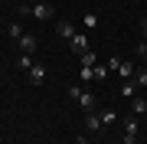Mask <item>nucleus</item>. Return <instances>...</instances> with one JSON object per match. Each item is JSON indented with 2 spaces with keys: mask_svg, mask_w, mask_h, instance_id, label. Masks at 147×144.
<instances>
[{
  "mask_svg": "<svg viewBox=\"0 0 147 144\" xmlns=\"http://www.w3.org/2000/svg\"><path fill=\"white\" fill-rule=\"evenodd\" d=\"M69 98H75V101L85 108V112H95V95H92L88 89H82V85H69Z\"/></svg>",
  "mask_w": 147,
  "mask_h": 144,
  "instance_id": "obj_1",
  "label": "nucleus"
},
{
  "mask_svg": "<svg viewBox=\"0 0 147 144\" xmlns=\"http://www.w3.org/2000/svg\"><path fill=\"white\" fill-rule=\"evenodd\" d=\"M121 124H124V144H137V131H141V121H137V115H127Z\"/></svg>",
  "mask_w": 147,
  "mask_h": 144,
  "instance_id": "obj_2",
  "label": "nucleus"
},
{
  "mask_svg": "<svg viewBox=\"0 0 147 144\" xmlns=\"http://www.w3.org/2000/svg\"><path fill=\"white\" fill-rule=\"evenodd\" d=\"M16 46H20V53H26V56H33V53H36V36H33V33H23V36L20 39H16Z\"/></svg>",
  "mask_w": 147,
  "mask_h": 144,
  "instance_id": "obj_3",
  "label": "nucleus"
},
{
  "mask_svg": "<svg viewBox=\"0 0 147 144\" xmlns=\"http://www.w3.org/2000/svg\"><path fill=\"white\" fill-rule=\"evenodd\" d=\"M69 43H72V53H75V56H85V53L92 49V46H88V36H85V33H75Z\"/></svg>",
  "mask_w": 147,
  "mask_h": 144,
  "instance_id": "obj_4",
  "label": "nucleus"
},
{
  "mask_svg": "<svg viewBox=\"0 0 147 144\" xmlns=\"http://www.w3.org/2000/svg\"><path fill=\"white\" fill-rule=\"evenodd\" d=\"M33 16H39V20H53V16H56V7L53 3H36V7H33Z\"/></svg>",
  "mask_w": 147,
  "mask_h": 144,
  "instance_id": "obj_5",
  "label": "nucleus"
},
{
  "mask_svg": "<svg viewBox=\"0 0 147 144\" xmlns=\"http://www.w3.org/2000/svg\"><path fill=\"white\" fill-rule=\"evenodd\" d=\"M85 128L88 131H105V124H101V115H95V112H85Z\"/></svg>",
  "mask_w": 147,
  "mask_h": 144,
  "instance_id": "obj_6",
  "label": "nucleus"
},
{
  "mask_svg": "<svg viewBox=\"0 0 147 144\" xmlns=\"http://www.w3.org/2000/svg\"><path fill=\"white\" fill-rule=\"evenodd\" d=\"M115 72H121V79H134V72H137V69H134V62H127V59H121Z\"/></svg>",
  "mask_w": 147,
  "mask_h": 144,
  "instance_id": "obj_7",
  "label": "nucleus"
},
{
  "mask_svg": "<svg viewBox=\"0 0 147 144\" xmlns=\"http://www.w3.org/2000/svg\"><path fill=\"white\" fill-rule=\"evenodd\" d=\"M56 33H59L62 39H72V36H75V26H72V23H65V20H59V23H56Z\"/></svg>",
  "mask_w": 147,
  "mask_h": 144,
  "instance_id": "obj_8",
  "label": "nucleus"
},
{
  "mask_svg": "<svg viewBox=\"0 0 147 144\" xmlns=\"http://www.w3.org/2000/svg\"><path fill=\"white\" fill-rule=\"evenodd\" d=\"M42 79H46V66H33L30 69V82L33 85H42Z\"/></svg>",
  "mask_w": 147,
  "mask_h": 144,
  "instance_id": "obj_9",
  "label": "nucleus"
},
{
  "mask_svg": "<svg viewBox=\"0 0 147 144\" xmlns=\"http://www.w3.org/2000/svg\"><path fill=\"white\" fill-rule=\"evenodd\" d=\"M134 92H137V82H134V79H124V85H121V95H124V98H134Z\"/></svg>",
  "mask_w": 147,
  "mask_h": 144,
  "instance_id": "obj_10",
  "label": "nucleus"
},
{
  "mask_svg": "<svg viewBox=\"0 0 147 144\" xmlns=\"http://www.w3.org/2000/svg\"><path fill=\"white\" fill-rule=\"evenodd\" d=\"M115 121H118V112H111V108H105V112H101V124L108 128V124H115Z\"/></svg>",
  "mask_w": 147,
  "mask_h": 144,
  "instance_id": "obj_11",
  "label": "nucleus"
},
{
  "mask_svg": "<svg viewBox=\"0 0 147 144\" xmlns=\"http://www.w3.org/2000/svg\"><path fill=\"white\" fill-rule=\"evenodd\" d=\"M79 79L82 82H92L95 79V66H82V69H79Z\"/></svg>",
  "mask_w": 147,
  "mask_h": 144,
  "instance_id": "obj_12",
  "label": "nucleus"
},
{
  "mask_svg": "<svg viewBox=\"0 0 147 144\" xmlns=\"http://www.w3.org/2000/svg\"><path fill=\"white\" fill-rule=\"evenodd\" d=\"M82 26L85 30H95V26H98V16H95V13H85L82 16Z\"/></svg>",
  "mask_w": 147,
  "mask_h": 144,
  "instance_id": "obj_13",
  "label": "nucleus"
},
{
  "mask_svg": "<svg viewBox=\"0 0 147 144\" xmlns=\"http://www.w3.org/2000/svg\"><path fill=\"white\" fill-rule=\"evenodd\" d=\"M16 69H26V72H30V69H33V59H30L26 53H20V59H16Z\"/></svg>",
  "mask_w": 147,
  "mask_h": 144,
  "instance_id": "obj_14",
  "label": "nucleus"
},
{
  "mask_svg": "<svg viewBox=\"0 0 147 144\" xmlns=\"http://www.w3.org/2000/svg\"><path fill=\"white\" fill-rule=\"evenodd\" d=\"M134 115H147V98H134Z\"/></svg>",
  "mask_w": 147,
  "mask_h": 144,
  "instance_id": "obj_15",
  "label": "nucleus"
},
{
  "mask_svg": "<svg viewBox=\"0 0 147 144\" xmlns=\"http://www.w3.org/2000/svg\"><path fill=\"white\" fill-rule=\"evenodd\" d=\"M134 56L137 59H147V39H141V43L134 46Z\"/></svg>",
  "mask_w": 147,
  "mask_h": 144,
  "instance_id": "obj_16",
  "label": "nucleus"
},
{
  "mask_svg": "<svg viewBox=\"0 0 147 144\" xmlns=\"http://www.w3.org/2000/svg\"><path fill=\"white\" fill-rule=\"evenodd\" d=\"M7 33H10L13 39H20V36H23V26H20V23H10V26H7Z\"/></svg>",
  "mask_w": 147,
  "mask_h": 144,
  "instance_id": "obj_17",
  "label": "nucleus"
},
{
  "mask_svg": "<svg viewBox=\"0 0 147 144\" xmlns=\"http://www.w3.org/2000/svg\"><path fill=\"white\" fill-rule=\"evenodd\" d=\"M108 72H111L108 66H95V79H98V82H101V79H108Z\"/></svg>",
  "mask_w": 147,
  "mask_h": 144,
  "instance_id": "obj_18",
  "label": "nucleus"
},
{
  "mask_svg": "<svg viewBox=\"0 0 147 144\" xmlns=\"http://www.w3.org/2000/svg\"><path fill=\"white\" fill-rule=\"evenodd\" d=\"M134 82H137V85H147V66H144L141 72H134Z\"/></svg>",
  "mask_w": 147,
  "mask_h": 144,
  "instance_id": "obj_19",
  "label": "nucleus"
},
{
  "mask_svg": "<svg viewBox=\"0 0 147 144\" xmlns=\"http://www.w3.org/2000/svg\"><path fill=\"white\" fill-rule=\"evenodd\" d=\"M79 59H82V66H98V62H95V53H92V49H88L85 56H79Z\"/></svg>",
  "mask_w": 147,
  "mask_h": 144,
  "instance_id": "obj_20",
  "label": "nucleus"
},
{
  "mask_svg": "<svg viewBox=\"0 0 147 144\" xmlns=\"http://www.w3.org/2000/svg\"><path fill=\"white\" fill-rule=\"evenodd\" d=\"M16 10H20V13H23V16H30V13H33V7H30V3H26V0H20V7H16Z\"/></svg>",
  "mask_w": 147,
  "mask_h": 144,
  "instance_id": "obj_21",
  "label": "nucleus"
},
{
  "mask_svg": "<svg viewBox=\"0 0 147 144\" xmlns=\"http://www.w3.org/2000/svg\"><path fill=\"white\" fill-rule=\"evenodd\" d=\"M141 33H144V39H147V20H141Z\"/></svg>",
  "mask_w": 147,
  "mask_h": 144,
  "instance_id": "obj_22",
  "label": "nucleus"
},
{
  "mask_svg": "<svg viewBox=\"0 0 147 144\" xmlns=\"http://www.w3.org/2000/svg\"><path fill=\"white\" fill-rule=\"evenodd\" d=\"M79 144H92V141H88V138H79Z\"/></svg>",
  "mask_w": 147,
  "mask_h": 144,
  "instance_id": "obj_23",
  "label": "nucleus"
},
{
  "mask_svg": "<svg viewBox=\"0 0 147 144\" xmlns=\"http://www.w3.org/2000/svg\"><path fill=\"white\" fill-rule=\"evenodd\" d=\"M144 134H147V124H144Z\"/></svg>",
  "mask_w": 147,
  "mask_h": 144,
  "instance_id": "obj_24",
  "label": "nucleus"
},
{
  "mask_svg": "<svg viewBox=\"0 0 147 144\" xmlns=\"http://www.w3.org/2000/svg\"><path fill=\"white\" fill-rule=\"evenodd\" d=\"M144 62H147V59H144Z\"/></svg>",
  "mask_w": 147,
  "mask_h": 144,
  "instance_id": "obj_25",
  "label": "nucleus"
}]
</instances>
